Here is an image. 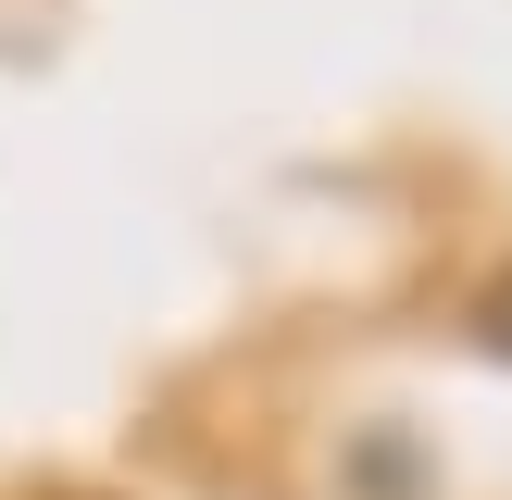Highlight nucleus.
I'll list each match as a JSON object with an SVG mask.
<instances>
[{
    "label": "nucleus",
    "mask_w": 512,
    "mask_h": 500,
    "mask_svg": "<svg viewBox=\"0 0 512 500\" xmlns=\"http://www.w3.org/2000/svg\"><path fill=\"white\" fill-rule=\"evenodd\" d=\"M475 338H488L500 363H512V275H488V300H475Z\"/></svg>",
    "instance_id": "nucleus-1"
}]
</instances>
